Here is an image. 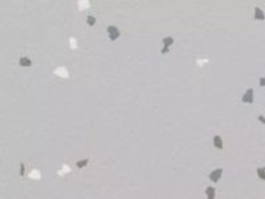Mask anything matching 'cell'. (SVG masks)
<instances>
[{"label": "cell", "instance_id": "6da1fadb", "mask_svg": "<svg viewBox=\"0 0 265 199\" xmlns=\"http://www.w3.org/2000/svg\"><path fill=\"white\" fill-rule=\"evenodd\" d=\"M108 35H109V38H110V40H117V38L121 36V32H120V29H118L117 27L109 25V27H108Z\"/></svg>", "mask_w": 265, "mask_h": 199}, {"label": "cell", "instance_id": "7a4b0ae2", "mask_svg": "<svg viewBox=\"0 0 265 199\" xmlns=\"http://www.w3.org/2000/svg\"><path fill=\"white\" fill-rule=\"evenodd\" d=\"M241 101L244 104H253V89L252 88H249V89L244 93V96L241 97Z\"/></svg>", "mask_w": 265, "mask_h": 199}, {"label": "cell", "instance_id": "3957f363", "mask_svg": "<svg viewBox=\"0 0 265 199\" xmlns=\"http://www.w3.org/2000/svg\"><path fill=\"white\" fill-rule=\"evenodd\" d=\"M222 174H223V169H216V170H213L212 173L210 174V179L213 182V183H216L217 181H220V178H222Z\"/></svg>", "mask_w": 265, "mask_h": 199}, {"label": "cell", "instance_id": "277c9868", "mask_svg": "<svg viewBox=\"0 0 265 199\" xmlns=\"http://www.w3.org/2000/svg\"><path fill=\"white\" fill-rule=\"evenodd\" d=\"M255 20H265V15L260 7H255Z\"/></svg>", "mask_w": 265, "mask_h": 199}, {"label": "cell", "instance_id": "5b68a950", "mask_svg": "<svg viewBox=\"0 0 265 199\" xmlns=\"http://www.w3.org/2000/svg\"><path fill=\"white\" fill-rule=\"evenodd\" d=\"M215 194H216V190L215 187H207L206 189V195H207V199H215Z\"/></svg>", "mask_w": 265, "mask_h": 199}, {"label": "cell", "instance_id": "8992f818", "mask_svg": "<svg viewBox=\"0 0 265 199\" xmlns=\"http://www.w3.org/2000/svg\"><path fill=\"white\" fill-rule=\"evenodd\" d=\"M213 146L216 149H223V141L220 135H215L213 137Z\"/></svg>", "mask_w": 265, "mask_h": 199}, {"label": "cell", "instance_id": "52a82bcc", "mask_svg": "<svg viewBox=\"0 0 265 199\" xmlns=\"http://www.w3.org/2000/svg\"><path fill=\"white\" fill-rule=\"evenodd\" d=\"M19 64H20V66H31L32 65V61L28 57H20Z\"/></svg>", "mask_w": 265, "mask_h": 199}, {"label": "cell", "instance_id": "ba28073f", "mask_svg": "<svg viewBox=\"0 0 265 199\" xmlns=\"http://www.w3.org/2000/svg\"><path fill=\"white\" fill-rule=\"evenodd\" d=\"M174 43H175V40H174V38H172V37H170V36H168V37H165V38H163V45H165V47H167V48H168V47H170V45H172V44H174Z\"/></svg>", "mask_w": 265, "mask_h": 199}, {"label": "cell", "instance_id": "9c48e42d", "mask_svg": "<svg viewBox=\"0 0 265 199\" xmlns=\"http://www.w3.org/2000/svg\"><path fill=\"white\" fill-rule=\"evenodd\" d=\"M257 175L260 179L265 181V167H258L257 169Z\"/></svg>", "mask_w": 265, "mask_h": 199}, {"label": "cell", "instance_id": "30bf717a", "mask_svg": "<svg viewBox=\"0 0 265 199\" xmlns=\"http://www.w3.org/2000/svg\"><path fill=\"white\" fill-rule=\"evenodd\" d=\"M88 163H89V159H84V161H78L76 163V166H77V167H80V169H82V167H85Z\"/></svg>", "mask_w": 265, "mask_h": 199}, {"label": "cell", "instance_id": "8fae6325", "mask_svg": "<svg viewBox=\"0 0 265 199\" xmlns=\"http://www.w3.org/2000/svg\"><path fill=\"white\" fill-rule=\"evenodd\" d=\"M86 23H88V25H94L95 24V19H94V16H88L86 18Z\"/></svg>", "mask_w": 265, "mask_h": 199}, {"label": "cell", "instance_id": "7c38bea8", "mask_svg": "<svg viewBox=\"0 0 265 199\" xmlns=\"http://www.w3.org/2000/svg\"><path fill=\"white\" fill-rule=\"evenodd\" d=\"M24 174H25V166L24 163H20V175L24 176Z\"/></svg>", "mask_w": 265, "mask_h": 199}, {"label": "cell", "instance_id": "4fadbf2b", "mask_svg": "<svg viewBox=\"0 0 265 199\" xmlns=\"http://www.w3.org/2000/svg\"><path fill=\"white\" fill-rule=\"evenodd\" d=\"M258 84H260V86H264V88H265V77H260V80H258Z\"/></svg>", "mask_w": 265, "mask_h": 199}, {"label": "cell", "instance_id": "5bb4252c", "mask_svg": "<svg viewBox=\"0 0 265 199\" xmlns=\"http://www.w3.org/2000/svg\"><path fill=\"white\" fill-rule=\"evenodd\" d=\"M257 120L260 121L261 124H264V125H265V117H264V115H261V114H260V115H258V117H257Z\"/></svg>", "mask_w": 265, "mask_h": 199}, {"label": "cell", "instance_id": "9a60e30c", "mask_svg": "<svg viewBox=\"0 0 265 199\" xmlns=\"http://www.w3.org/2000/svg\"><path fill=\"white\" fill-rule=\"evenodd\" d=\"M168 52V48L167 47H163V49H162V53H167Z\"/></svg>", "mask_w": 265, "mask_h": 199}]
</instances>
